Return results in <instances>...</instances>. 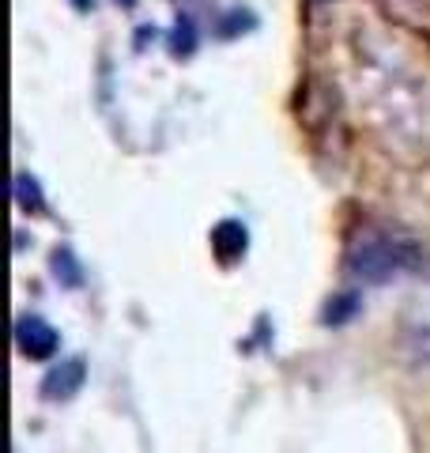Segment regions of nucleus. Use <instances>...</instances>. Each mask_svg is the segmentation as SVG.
<instances>
[{
  "label": "nucleus",
  "mask_w": 430,
  "mask_h": 453,
  "mask_svg": "<svg viewBox=\"0 0 430 453\" xmlns=\"http://www.w3.org/2000/svg\"><path fill=\"white\" fill-rule=\"evenodd\" d=\"M83 378H88V363L80 356H72V359H61L46 378H42L38 393H42V401L61 404V401H72V396L83 389Z\"/></svg>",
  "instance_id": "nucleus-3"
},
{
  "label": "nucleus",
  "mask_w": 430,
  "mask_h": 453,
  "mask_svg": "<svg viewBox=\"0 0 430 453\" xmlns=\"http://www.w3.org/2000/svg\"><path fill=\"white\" fill-rule=\"evenodd\" d=\"M16 204L23 211H46V201H42V189H38V181L31 174H16Z\"/></svg>",
  "instance_id": "nucleus-8"
},
{
  "label": "nucleus",
  "mask_w": 430,
  "mask_h": 453,
  "mask_svg": "<svg viewBox=\"0 0 430 453\" xmlns=\"http://www.w3.org/2000/svg\"><path fill=\"white\" fill-rule=\"evenodd\" d=\"M404 344L415 359L430 363V295L415 299V306L404 314Z\"/></svg>",
  "instance_id": "nucleus-5"
},
{
  "label": "nucleus",
  "mask_w": 430,
  "mask_h": 453,
  "mask_svg": "<svg viewBox=\"0 0 430 453\" xmlns=\"http://www.w3.org/2000/svg\"><path fill=\"white\" fill-rule=\"evenodd\" d=\"M419 250H415L411 238H400V234H366L358 238V246L351 250L348 257V268L363 280V283H389L396 276L411 273V268H419Z\"/></svg>",
  "instance_id": "nucleus-1"
},
{
  "label": "nucleus",
  "mask_w": 430,
  "mask_h": 453,
  "mask_svg": "<svg viewBox=\"0 0 430 453\" xmlns=\"http://www.w3.org/2000/svg\"><path fill=\"white\" fill-rule=\"evenodd\" d=\"M211 250H215V257H219L223 265H234L246 257V250H250V231H246V223L242 219H223V223H215L211 226Z\"/></svg>",
  "instance_id": "nucleus-4"
},
{
  "label": "nucleus",
  "mask_w": 430,
  "mask_h": 453,
  "mask_svg": "<svg viewBox=\"0 0 430 453\" xmlns=\"http://www.w3.org/2000/svg\"><path fill=\"white\" fill-rule=\"evenodd\" d=\"M358 310H363V299H358L355 291H343V295H336V299L325 306V325H343V321H351Z\"/></svg>",
  "instance_id": "nucleus-7"
},
{
  "label": "nucleus",
  "mask_w": 430,
  "mask_h": 453,
  "mask_svg": "<svg viewBox=\"0 0 430 453\" xmlns=\"http://www.w3.org/2000/svg\"><path fill=\"white\" fill-rule=\"evenodd\" d=\"M50 268H53V276L61 280V288H83V265H80V257L72 253L68 246H57L53 250V257H50Z\"/></svg>",
  "instance_id": "nucleus-6"
},
{
  "label": "nucleus",
  "mask_w": 430,
  "mask_h": 453,
  "mask_svg": "<svg viewBox=\"0 0 430 453\" xmlns=\"http://www.w3.org/2000/svg\"><path fill=\"white\" fill-rule=\"evenodd\" d=\"M16 348L27 359H50L57 348H61V336H57L53 325L42 314H19L16 321Z\"/></svg>",
  "instance_id": "nucleus-2"
}]
</instances>
